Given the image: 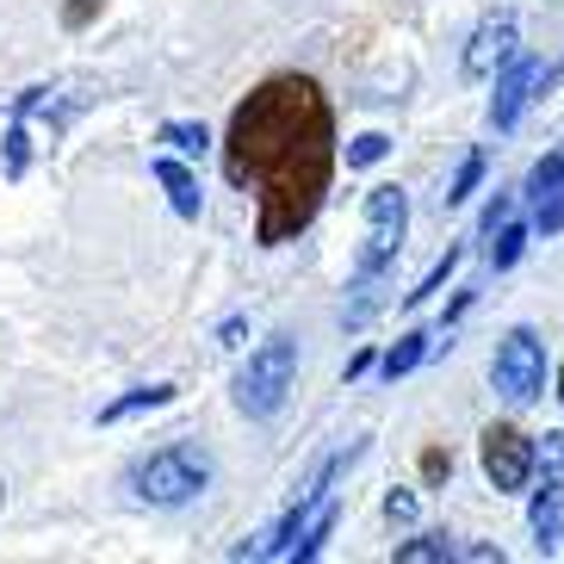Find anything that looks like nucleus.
Returning a JSON list of instances; mask_svg holds the SVG:
<instances>
[{"label":"nucleus","instance_id":"obj_6","mask_svg":"<svg viewBox=\"0 0 564 564\" xmlns=\"http://www.w3.org/2000/svg\"><path fill=\"white\" fill-rule=\"evenodd\" d=\"M533 471H540V490H533L528 528L540 533V552H546L558 540V521H564V434H546L533 447Z\"/></svg>","mask_w":564,"mask_h":564},{"label":"nucleus","instance_id":"obj_4","mask_svg":"<svg viewBox=\"0 0 564 564\" xmlns=\"http://www.w3.org/2000/svg\"><path fill=\"white\" fill-rule=\"evenodd\" d=\"M403 230H410V199H403V186H372V193H366V242H360V261H354V280H379L384 267L398 261Z\"/></svg>","mask_w":564,"mask_h":564},{"label":"nucleus","instance_id":"obj_17","mask_svg":"<svg viewBox=\"0 0 564 564\" xmlns=\"http://www.w3.org/2000/svg\"><path fill=\"white\" fill-rule=\"evenodd\" d=\"M478 181H484V150H471V155L459 162V174H453V186L441 193V205H465L471 193H478Z\"/></svg>","mask_w":564,"mask_h":564},{"label":"nucleus","instance_id":"obj_14","mask_svg":"<svg viewBox=\"0 0 564 564\" xmlns=\"http://www.w3.org/2000/svg\"><path fill=\"white\" fill-rule=\"evenodd\" d=\"M422 360H429V335H422V329H410V335L398 341V348L384 354L379 366H384V379H403V372H415Z\"/></svg>","mask_w":564,"mask_h":564},{"label":"nucleus","instance_id":"obj_12","mask_svg":"<svg viewBox=\"0 0 564 564\" xmlns=\"http://www.w3.org/2000/svg\"><path fill=\"white\" fill-rule=\"evenodd\" d=\"M459 254H465L459 242H447V254H441V261H434L429 273H422V280H415V292H403V311H415V304H429L434 292L447 285V273H453V267H459Z\"/></svg>","mask_w":564,"mask_h":564},{"label":"nucleus","instance_id":"obj_5","mask_svg":"<svg viewBox=\"0 0 564 564\" xmlns=\"http://www.w3.org/2000/svg\"><path fill=\"white\" fill-rule=\"evenodd\" d=\"M490 384H497L509 403H533L546 391V348L533 329H509L497 341V360H490Z\"/></svg>","mask_w":564,"mask_h":564},{"label":"nucleus","instance_id":"obj_13","mask_svg":"<svg viewBox=\"0 0 564 564\" xmlns=\"http://www.w3.org/2000/svg\"><path fill=\"white\" fill-rule=\"evenodd\" d=\"M441 558H459V546L447 533H415V540L398 546V564H441Z\"/></svg>","mask_w":564,"mask_h":564},{"label":"nucleus","instance_id":"obj_10","mask_svg":"<svg viewBox=\"0 0 564 564\" xmlns=\"http://www.w3.org/2000/svg\"><path fill=\"white\" fill-rule=\"evenodd\" d=\"M155 181L167 186V205H174L181 217H199V181L186 174L181 155H162V162H155Z\"/></svg>","mask_w":564,"mask_h":564},{"label":"nucleus","instance_id":"obj_28","mask_svg":"<svg viewBox=\"0 0 564 564\" xmlns=\"http://www.w3.org/2000/svg\"><path fill=\"white\" fill-rule=\"evenodd\" d=\"M558 540H564V528H558Z\"/></svg>","mask_w":564,"mask_h":564},{"label":"nucleus","instance_id":"obj_21","mask_svg":"<svg viewBox=\"0 0 564 564\" xmlns=\"http://www.w3.org/2000/svg\"><path fill=\"white\" fill-rule=\"evenodd\" d=\"M100 13H106V0H63V25L68 32H87Z\"/></svg>","mask_w":564,"mask_h":564},{"label":"nucleus","instance_id":"obj_9","mask_svg":"<svg viewBox=\"0 0 564 564\" xmlns=\"http://www.w3.org/2000/svg\"><path fill=\"white\" fill-rule=\"evenodd\" d=\"M546 75H552V68L533 63V56H521V63L502 68V75H497V100H490V124L509 131L514 118H521V106L533 100V87H546Z\"/></svg>","mask_w":564,"mask_h":564},{"label":"nucleus","instance_id":"obj_7","mask_svg":"<svg viewBox=\"0 0 564 564\" xmlns=\"http://www.w3.org/2000/svg\"><path fill=\"white\" fill-rule=\"evenodd\" d=\"M478 459H484V478L497 484V490H528L533 478V441L514 422H490L478 441Z\"/></svg>","mask_w":564,"mask_h":564},{"label":"nucleus","instance_id":"obj_8","mask_svg":"<svg viewBox=\"0 0 564 564\" xmlns=\"http://www.w3.org/2000/svg\"><path fill=\"white\" fill-rule=\"evenodd\" d=\"M514 51H521V25H514V13H490L478 32H471V44H465V75L484 82V75L509 68Z\"/></svg>","mask_w":564,"mask_h":564},{"label":"nucleus","instance_id":"obj_23","mask_svg":"<svg viewBox=\"0 0 564 564\" xmlns=\"http://www.w3.org/2000/svg\"><path fill=\"white\" fill-rule=\"evenodd\" d=\"M533 230H564V186L552 199H540V217H533Z\"/></svg>","mask_w":564,"mask_h":564},{"label":"nucleus","instance_id":"obj_11","mask_svg":"<svg viewBox=\"0 0 564 564\" xmlns=\"http://www.w3.org/2000/svg\"><path fill=\"white\" fill-rule=\"evenodd\" d=\"M162 403H174V384H137V391H124V398H112L100 410V422H131V415L143 410H162Z\"/></svg>","mask_w":564,"mask_h":564},{"label":"nucleus","instance_id":"obj_19","mask_svg":"<svg viewBox=\"0 0 564 564\" xmlns=\"http://www.w3.org/2000/svg\"><path fill=\"white\" fill-rule=\"evenodd\" d=\"M558 186H564V155H540L528 174V199H552Z\"/></svg>","mask_w":564,"mask_h":564},{"label":"nucleus","instance_id":"obj_15","mask_svg":"<svg viewBox=\"0 0 564 564\" xmlns=\"http://www.w3.org/2000/svg\"><path fill=\"white\" fill-rule=\"evenodd\" d=\"M162 143L174 155H205L212 150V131H205V124H186V118H167L162 124Z\"/></svg>","mask_w":564,"mask_h":564},{"label":"nucleus","instance_id":"obj_22","mask_svg":"<svg viewBox=\"0 0 564 564\" xmlns=\"http://www.w3.org/2000/svg\"><path fill=\"white\" fill-rule=\"evenodd\" d=\"M441 478H453V453L429 447V453H422V484H441Z\"/></svg>","mask_w":564,"mask_h":564},{"label":"nucleus","instance_id":"obj_24","mask_svg":"<svg viewBox=\"0 0 564 564\" xmlns=\"http://www.w3.org/2000/svg\"><path fill=\"white\" fill-rule=\"evenodd\" d=\"M509 212H514V199H509V193H497V199H490V212H484V230L497 236L502 224H509Z\"/></svg>","mask_w":564,"mask_h":564},{"label":"nucleus","instance_id":"obj_25","mask_svg":"<svg viewBox=\"0 0 564 564\" xmlns=\"http://www.w3.org/2000/svg\"><path fill=\"white\" fill-rule=\"evenodd\" d=\"M384 514H391V521H415V497H410V490L384 497Z\"/></svg>","mask_w":564,"mask_h":564},{"label":"nucleus","instance_id":"obj_26","mask_svg":"<svg viewBox=\"0 0 564 564\" xmlns=\"http://www.w3.org/2000/svg\"><path fill=\"white\" fill-rule=\"evenodd\" d=\"M558 398H564V366H558Z\"/></svg>","mask_w":564,"mask_h":564},{"label":"nucleus","instance_id":"obj_2","mask_svg":"<svg viewBox=\"0 0 564 564\" xmlns=\"http://www.w3.org/2000/svg\"><path fill=\"white\" fill-rule=\"evenodd\" d=\"M205 484H212V453L193 447V441H174L131 471V490L155 509H181V502L205 497Z\"/></svg>","mask_w":564,"mask_h":564},{"label":"nucleus","instance_id":"obj_18","mask_svg":"<svg viewBox=\"0 0 564 564\" xmlns=\"http://www.w3.org/2000/svg\"><path fill=\"white\" fill-rule=\"evenodd\" d=\"M521 249H528V224H514V217H509V224L497 230V242H490V267H497V273H502V267H514V261H521Z\"/></svg>","mask_w":564,"mask_h":564},{"label":"nucleus","instance_id":"obj_27","mask_svg":"<svg viewBox=\"0 0 564 564\" xmlns=\"http://www.w3.org/2000/svg\"><path fill=\"white\" fill-rule=\"evenodd\" d=\"M0 502H7V484H0Z\"/></svg>","mask_w":564,"mask_h":564},{"label":"nucleus","instance_id":"obj_16","mask_svg":"<svg viewBox=\"0 0 564 564\" xmlns=\"http://www.w3.org/2000/svg\"><path fill=\"white\" fill-rule=\"evenodd\" d=\"M0 143H7L0 167H7V181H19V174H25V162H32V137H25V118H19V112H13V124H7V137H0Z\"/></svg>","mask_w":564,"mask_h":564},{"label":"nucleus","instance_id":"obj_20","mask_svg":"<svg viewBox=\"0 0 564 564\" xmlns=\"http://www.w3.org/2000/svg\"><path fill=\"white\" fill-rule=\"evenodd\" d=\"M384 155H391V137H379V131H366L348 143V167H372V162H384Z\"/></svg>","mask_w":564,"mask_h":564},{"label":"nucleus","instance_id":"obj_3","mask_svg":"<svg viewBox=\"0 0 564 564\" xmlns=\"http://www.w3.org/2000/svg\"><path fill=\"white\" fill-rule=\"evenodd\" d=\"M292 384H299V341L292 335H267L261 348L249 354V366L236 372V410L267 422V415L292 398Z\"/></svg>","mask_w":564,"mask_h":564},{"label":"nucleus","instance_id":"obj_1","mask_svg":"<svg viewBox=\"0 0 564 564\" xmlns=\"http://www.w3.org/2000/svg\"><path fill=\"white\" fill-rule=\"evenodd\" d=\"M224 174L254 193V242L280 249L304 236L335 181V112L311 75H273L230 112Z\"/></svg>","mask_w":564,"mask_h":564}]
</instances>
